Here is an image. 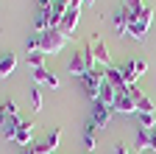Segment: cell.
I'll use <instances>...</instances> for the list:
<instances>
[{"label":"cell","mask_w":156,"mask_h":154,"mask_svg":"<svg viewBox=\"0 0 156 154\" xmlns=\"http://www.w3.org/2000/svg\"><path fill=\"white\" fill-rule=\"evenodd\" d=\"M31 107H34V112H39V109H42V92H39L36 87L31 90Z\"/></svg>","instance_id":"cell-22"},{"label":"cell","mask_w":156,"mask_h":154,"mask_svg":"<svg viewBox=\"0 0 156 154\" xmlns=\"http://www.w3.org/2000/svg\"><path fill=\"white\" fill-rule=\"evenodd\" d=\"M84 3H87V6H95V0H84Z\"/></svg>","instance_id":"cell-28"},{"label":"cell","mask_w":156,"mask_h":154,"mask_svg":"<svg viewBox=\"0 0 156 154\" xmlns=\"http://www.w3.org/2000/svg\"><path fill=\"white\" fill-rule=\"evenodd\" d=\"M123 6H126V9L131 11V17H134V20H136V17L142 14V9H145V3H142V0H126Z\"/></svg>","instance_id":"cell-20"},{"label":"cell","mask_w":156,"mask_h":154,"mask_svg":"<svg viewBox=\"0 0 156 154\" xmlns=\"http://www.w3.org/2000/svg\"><path fill=\"white\" fill-rule=\"evenodd\" d=\"M31 76L36 81H42V84H48V87H53V90H58V79L48 70V67H36V70H31Z\"/></svg>","instance_id":"cell-11"},{"label":"cell","mask_w":156,"mask_h":154,"mask_svg":"<svg viewBox=\"0 0 156 154\" xmlns=\"http://www.w3.org/2000/svg\"><path fill=\"white\" fill-rule=\"evenodd\" d=\"M112 109H117V112H123V115H136L140 109H136V98L128 92V95H117L114 98V104H112Z\"/></svg>","instance_id":"cell-9"},{"label":"cell","mask_w":156,"mask_h":154,"mask_svg":"<svg viewBox=\"0 0 156 154\" xmlns=\"http://www.w3.org/2000/svg\"><path fill=\"white\" fill-rule=\"evenodd\" d=\"M120 70H123V79H126V84H128V90H131V87H134L136 81H140L142 76H145L148 62H145V59H131V62H126Z\"/></svg>","instance_id":"cell-2"},{"label":"cell","mask_w":156,"mask_h":154,"mask_svg":"<svg viewBox=\"0 0 156 154\" xmlns=\"http://www.w3.org/2000/svg\"><path fill=\"white\" fill-rule=\"evenodd\" d=\"M58 143H62V126H56L42 143H34V151H36V154H53V151L58 148Z\"/></svg>","instance_id":"cell-3"},{"label":"cell","mask_w":156,"mask_h":154,"mask_svg":"<svg viewBox=\"0 0 156 154\" xmlns=\"http://www.w3.org/2000/svg\"><path fill=\"white\" fill-rule=\"evenodd\" d=\"M136 20H140V25L148 31V28H151V23H153V6H145V9H142V14L136 17Z\"/></svg>","instance_id":"cell-19"},{"label":"cell","mask_w":156,"mask_h":154,"mask_svg":"<svg viewBox=\"0 0 156 154\" xmlns=\"http://www.w3.org/2000/svg\"><path fill=\"white\" fill-rule=\"evenodd\" d=\"M134 23V17H131V11L126 9V6H120L114 11V17H112V25H114V34L117 36H123V34H128V25Z\"/></svg>","instance_id":"cell-4"},{"label":"cell","mask_w":156,"mask_h":154,"mask_svg":"<svg viewBox=\"0 0 156 154\" xmlns=\"http://www.w3.org/2000/svg\"><path fill=\"white\" fill-rule=\"evenodd\" d=\"M6 121H9V112H6V104H0V129L6 126Z\"/></svg>","instance_id":"cell-23"},{"label":"cell","mask_w":156,"mask_h":154,"mask_svg":"<svg viewBox=\"0 0 156 154\" xmlns=\"http://www.w3.org/2000/svg\"><path fill=\"white\" fill-rule=\"evenodd\" d=\"M78 20H81V6H70V9H67V14H64V20H62V25H58V31L67 34V36H73V31H75Z\"/></svg>","instance_id":"cell-7"},{"label":"cell","mask_w":156,"mask_h":154,"mask_svg":"<svg viewBox=\"0 0 156 154\" xmlns=\"http://www.w3.org/2000/svg\"><path fill=\"white\" fill-rule=\"evenodd\" d=\"M109 121H112V107H106V104H92V121L89 123L95 129H106Z\"/></svg>","instance_id":"cell-5"},{"label":"cell","mask_w":156,"mask_h":154,"mask_svg":"<svg viewBox=\"0 0 156 154\" xmlns=\"http://www.w3.org/2000/svg\"><path fill=\"white\" fill-rule=\"evenodd\" d=\"M114 98H117V90H114L109 81H103V84H101V92H98V104L112 107V104H114Z\"/></svg>","instance_id":"cell-15"},{"label":"cell","mask_w":156,"mask_h":154,"mask_svg":"<svg viewBox=\"0 0 156 154\" xmlns=\"http://www.w3.org/2000/svg\"><path fill=\"white\" fill-rule=\"evenodd\" d=\"M28 67H31V70L45 67V53H28Z\"/></svg>","instance_id":"cell-21"},{"label":"cell","mask_w":156,"mask_h":154,"mask_svg":"<svg viewBox=\"0 0 156 154\" xmlns=\"http://www.w3.org/2000/svg\"><path fill=\"white\" fill-rule=\"evenodd\" d=\"M23 123H25V121H23V115H20V112H17V115H9V121H6V126H3V134H6L9 140H14Z\"/></svg>","instance_id":"cell-12"},{"label":"cell","mask_w":156,"mask_h":154,"mask_svg":"<svg viewBox=\"0 0 156 154\" xmlns=\"http://www.w3.org/2000/svg\"><path fill=\"white\" fill-rule=\"evenodd\" d=\"M151 148L156 151V132H151Z\"/></svg>","instance_id":"cell-25"},{"label":"cell","mask_w":156,"mask_h":154,"mask_svg":"<svg viewBox=\"0 0 156 154\" xmlns=\"http://www.w3.org/2000/svg\"><path fill=\"white\" fill-rule=\"evenodd\" d=\"M67 3H70V6H81L84 0H67Z\"/></svg>","instance_id":"cell-27"},{"label":"cell","mask_w":156,"mask_h":154,"mask_svg":"<svg viewBox=\"0 0 156 154\" xmlns=\"http://www.w3.org/2000/svg\"><path fill=\"white\" fill-rule=\"evenodd\" d=\"M106 81L117 90V95H128V84L123 79V70L120 67H106Z\"/></svg>","instance_id":"cell-8"},{"label":"cell","mask_w":156,"mask_h":154,"mask_svg":"<svg viewBox=\"0 0 156 154\" xmlns=\"http://www.w3.org/2000/svg\"><path fill=\"white\" fill-rule=\"evenodd\" d=\"M67 70H70V76H73V79H84V76L89 73V65H87V59H84V53H81V51H78L73 59H70Z\"/></svg>","instance_id":"cell-10"},{"label":"cell","mask_w":156,"mask_h":154,"mask_svg":"<svg viewBox=\"0 0 156 154\" xmlns=\"http://www.w3.org/2000/svg\"><path fill=\"white\" fill-rule=\"evenodd\" d=\"M136 121H140V129H153L156 126V115L153 112H136Z\"/></svg>","instance_id":"cell-17"},{"label":"cell","mask_w":156,"mask_h":154,"mask_svg":"<svg viewBox=\"0 0 156 154\" xmlns=\"http://www.w3.org/2000/svg\"><path fill=\"white\" fill-rule=\"evenodd\" d=\"M14 67H17V56L11 51L0 56V79H9V76L14 73Z\"/></svg>","instance_id":"cell-13"},{"label":"cell","mask_w":156,"mask_h":154,"mask_svg":"<svg viewBox=\"0 0 156 154\" xmlns=\"http://www.w3.org/2000/svg\"><path fill=\"white\" fill-rule=\"evenodd\" d=\"M92 53H95V62L98 65H103V70L106 67H112V56H109V48H106V42L101 39V36H92Z\"/></svg>","instance_id":"cell-6"},{"label":"cell","mask_w":156,"mask_h":154,"mask_svg":"<svg viewBox=\"0 0 156 154\" xmlns=\"http://www.w3.org/2000/svg\"><path fill=\"white\" fill-rule=\"evenodd\" d=\"M67 39H70L67 34H62L58 28H50V31H45V34H42V48H39V53H45V56L58 53V51L67 45Z\"/></svg>","instance_id":"cell-1"},{"label":"cell","mask_w":156,"mask_h":154,"mask_svg":"<svg viewBox=\"0 0 156 154\" xmlns=\"http://www.w3.org/2000/svg\"><path fill=\"white\" fill-rule=\"evenodd\" d=\"M31 137H34V123L25 121L23 126H20V132H17V137H14V140L23 146V148H28V146H31Z\"/></svg>","instance_id":"cell-14"},{"label":"cell","mask_w":156,"mask_h":154,"mask_svg":"<svg viewBox=\"0 0 156 154\" xmlns=\"http://www.w3.org/2000/svg\"><path fill=\"white\" fill-rule=\"evenodd\" d=\"M114 154H128V148H126V146H117V148H114Z\"/></svg>","instance_id":"cell-24"},{"label":"cell","mask_w":156,"mask_h":154,"mask_svg":"<svg viewBox=\"0 0 156 154\" xmlns=\"http://www.w3.org/2000/svg\"><path fill=\"white\" fill-rule=\"evenodd\" d=\"M134 148H136V151H145V148H151V132H145V129H140V132H136Z\"/></svg>","instance_id":"cell-16"},{"label":"cell","mask_w":156,"mask_h":154,"mask_svg":"<svg viewBox=\"0 0 156 154\" xmlns=\"http://www.w3.org/2000/svg\"><path fill=\"white\" fill-rule=\"evenodd\" d=\"M84 146H87V151H95V146H98V140H95V126L92 123L84 126Z\"/></svg>","instance_id":"cell-18"},{"label":"cell","mask_w":156,"mask_h":154,"mask_svg":"<svg viewBox=\"0 0 156 154\" xmlns=\"http://www.w3.org/2000/svg\"><path fill=\"white\" fill-rule=\"evenodd\" d=\"M23 154H36V151H34V146H28V148H23Z\"/></svg>","instance_id":"cell-26"}]
</instances>
